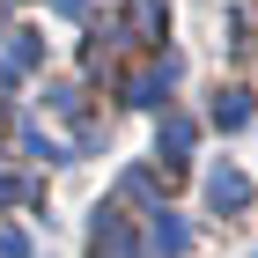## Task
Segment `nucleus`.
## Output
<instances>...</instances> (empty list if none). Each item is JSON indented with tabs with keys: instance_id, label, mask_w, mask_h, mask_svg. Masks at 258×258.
I'll list each match as a JSON object with an SVG mask.
<instances>
[{
	"instance_id": "7",
	"label": "nucleus",
	"mask_w": 258,
	"mask_h": 258,
	"mask_svg": "<svg viewBox=\"0 0 258 258\" xmlns=\"http://www.w3.org/2000/svg\"><path fill=\"white\" fill-rule=\"evenodd\" d=\"M162 148L184 155V148H192V118H162Z\"/></svg>"
},
{
	"instance_id": "2",
	"label": "nucleus",
	"mask_w": 258,
	"mask_h": 258,
	"mask_svg": "<svg viewBox=\"0 0 258 258\" xmlns=\"http://www.w3.org/2000/svg\"><path fill=\"white\" fill-rule=\"evenodd\" d=\"M170 81H177V59L148 67V74H133V81H125V103H140V111H155V103L170 96Z\"/></svg>"
},
{
	"instance_id": "3",
	"label": "nucleus",
	"mask_w": 258,
	"mask_h": 258,
	"mask_svg": "<svg viewBox=\"0 0 258 258\" xmlns=\"http://www.w3.org/2000/svg\"><path fill=\"white\" fill-rule=\"evenodd\" d=\"M89 251H96V258H133V229H125L118 214H103V221H96V243H89Z\"/></svg>"
},
{
	"instance_id": "5",
	"label": "nucleus",
	"mask_w": 258,
	"mask_h": 258,
	"mask_svg": "<svg viewBox=\"0 0 258 258\" xmlns=\"http://www.w3.org/2000/svg\"><path fill=\"white\" fill-rule=\"evenodd\" d=\"M214 125H221V133H236V125H251V96H243V89L214 96Z\"/></svg>"
},
{
	"instance_id": "1",
	"label": "nucleus",
	"mask_w": 258,
	"mask_h": 258,
	"mask_svg": "<svg viewBox=\"0 0 258 258\" xmlns=\"http://www.w3.org/2000/svg\"><path fill=\"white\" fill-rule=\"evenodd\" d=\"M162 22H170V0H125V37L133 44H155Z\"/></svg>"
},
{
	"instance_id": "9",
	"label": "nucleus",
	"mask_w": 258,
	"mask_h": 258,
	"mask_svg": "<svg viewBox=\"0 0 258 258\" xmlns=\"http://www.w3.org/2000/svg\"><path fill=\"white\" fill-rule=\"evenodd\" d=\"M22 199H30V184H22V177H0V207H22Z\"/></svg>"
},
{
	"instance_id": "6",
	"label": "nucleus",
	"mask_w": 258,
	"mask_h": 258,
	"mask_svg": "<svg viewBox=\"0 0 258 258\" xmlns=\"http://www.w3.org/2000/svg\"><path fill=\"white\" fill-rule=\"evenodd\" d=\"M155 251H162V258H177V251H184V221H177V214H162V207H155Z\"/></svg>"
},
{
	"instance_id": "4",
	"label": "nucleus",
	"mask_w": 258,
	"mask_h": 258,
	"mask_svg": "<svg viewBox=\"0 0 258 258\" xmlns=\"http://www.w3.org/2000/svg\"><path fill=\"white\" fill-rule=\"evenodd\" d=\"M207 199H214V207H243V199H251V177H243V170H214V177H207Z\"/></svg>"
},
{
	"instance_id": "8",
	"label": "nucleus",
	"mask_w": 258,
	"mask_h": 258,
	"mask_svg": "<svg viewBox=\"0 0 258 258\" xmlns=\"http://www.w3.org/2000/svg\"><path fill=\"white\" fill-rule=\"evenodd\" d=\"M8 37H15V44H8V52H15V67H37V37H30V30H8Z\"/></svg>"
},
{
	"instance_id": "10",
	"label": "nucleus",
	"mask_w": 258,
	"mask_h": 258,
	"mask_svg": "<svg viewBox=\"0 0 258 258\" xmlns=\"http://www.w3.org/2000/svg\"><path fill=\"white\" fill-rule=\"evenodd\" d=\"M52 8H59V15H81V8H89V0H52Z\"/></svg>"
}]
</instances>
